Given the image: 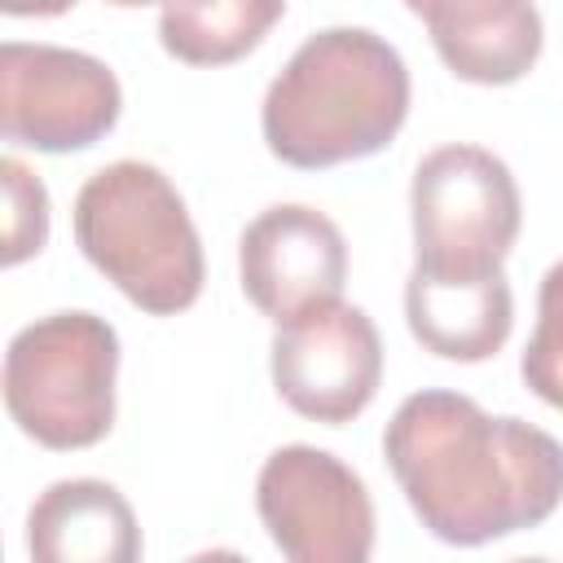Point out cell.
I'll use <instances>...</instances> for the list:
<instances>
[{
    "mask_svg": "<svg viewBox=\"0 0 563 563\" xmlns=\"http://www.w3.org/2000/svg\"><path fill=\"white\" fill-rule=\"evenodd\" d=\"M405 321L413 339L440 361L475 365L506 347L515 325V295L501 268L435 273L413 264L405 282Z\"/></svg>",
    "mask_w": 563,
    "mask_h": 563,
    "instance_id": "obj_10",
    "label": "cell"
},
{
    "mask_svg": "<svg viewBox=\"0 0 563 563\" xmlns=\"http://www.w3.org/2000/svg\"><path fill=\"white\" fill-rule=\"evenodd\" d=\"M79 0H0V9L13 18H53V13H66Z\"/></svg>",
    "mask_w": 563,
    "mask_h": 563,
    "instance_id": "obj_16",
    "label": "cell"
},
{
    "mask_svg": "<svg viewBox=\"0 0 563 563\" xmlns=\"http://www.w3.org/2000/svg\"><path fill=\"white\" fill-rule=\"evenodd\" d=\"M35 563H136L141 528L128 497L106 479H57L26 515Z\"/></svg>",
    "mask_w": 563,
    "mask_h": 563,
    "instance_id": "obj_12",
    "label": "cell"
},
{
    "mask_svg": "<svg viewBox=\"0 0 563 563\" xmlns=\"http://www.w3.org/2000/svg\"><path fill=\"white\" fill-rule=\"evenodd\" d=\"M0 176H4V207H9L4 211V264H22L48 242V189L18 158H0Z\"/></svg>",
    "mask_w": 563,
    "mask_h": 563,
    "instance_id": "obj_15",
    "label": "cell"
},
{
    "mask_svg": "<svg viewBox=\"0 0 563 563\" xmlns=\"http://www.w3.org/2000/svg\"><path fill=\"white\" fill-rule=\"evenodd\" d=\"M123 110L119 79L79 48L22 44L0 48V132L13 145L70 154L97 145Z\"/></svg>",
    "mask_w": 563,
    "mask_h": 563,
    "instance_id": "obj_7",
    "label": "cell"
},
{
    "mask_svg": "<svg viewBox=\"0 0 563 563\" xmlns=\"http://www.w3.org/2000/svg\"><path fill=\"white\" fill-rule=\"evenodd\" d=\"M431 31L440 62L466 84H515L541 57L545 31L532 0H405Z\"/></svg>",
    "mask_w": 563,
    "mask_h": 563,
    "instance_id": "obj_11",
    "label": "cell"
},
{
    "mask_svg": "<svg viewBox=\"0 0 563 563\" xmlns=\"http://www.w3.org/2000/svg\"><path fill=\"white\" fill-rule=\"evenodd\" d=\"M75 242L141 312L172 317L202 295V242L180 189L141 158L92 172L75 194Z\"/></svg>",
    "mask_w": 563,
    "mask_h": 563,
    "instance_id": "obj_3",
    "label": "cell"
},
{
    "mask_svg": "<svg viewBox=\"0 0 563 563\" xmlns=\"http://www.w3.org/2000/svg\"><path fill=\"white\" fill-rule=\"evenodd\" d=\"M255 510L290 563H365L374 550L369 488L330 449H273L255 479Z\"/></svg>",
    "mask_w": 563,
    "mask_h": 563,
    "instance_id": "obj_6",
    "label": "cell"
},
{
    "mask_svg": "<svg viewBox=\"0 0 563 563\" xmlns=\"http://www.w3.org/2000/svg\"><path fill=\"white\" fill-rule=\"evenodd\" d=\"M238 273L246 299L268 321L286 325L343 295L347 242L325 211L303 202H277L242 229Z\"/></svg>",
    "mask_w": 563,
    "mask_h": 563,
    "instance_id": "obj_9",
    "label": "cell"
},
{
    "mask_svg": "<svg viewBox=\"0 0 563 563\" xmlns=\"http://www.w3.org/2000/svg\"><path fill=\"white\" fill-rule=\"evenodd\" d=\"M114 9H141V4H172V0H106Z\"/></svg>",
    "mask_w": 563,
    "mask_h": 563,
    "instance_id": "obj_17",
    "label": "cell"
},
{
    "mask_svg": "<svg viewBox=\"0 0 563 563\" xmlns=\"http://www.w3.org/2000/svg\"><path fill=\"white\" fill-rule=\"evenodd\" d=\"M387 466L435 541L488 545L545 523L563 501V444L471 396L427 387L383 431Z\"/></svg>",
    "mask_w": 563,
    "mask_h": 563,
    "instance_id": "obj_1",
    "label": "cell"
},
{
    "mask_svg": "<svg viewBox=\"0 0 563 563\" xmlns=\"http://www.w3.org/2000/svg\"><path fill=\"white\" fill-rule=\"evenodd\" d=\"M409 211L418 246L413 264L435 273L501 268L523 220L510 167L484 145L431 150L413 172Z\"/></svg>",
    "mask_w": 563,
    "mask_h": 563,
    "instance_id": "obj_5",
    "label": "cell"
},
{
    "mask_svg": "<svg viewBox=\"0 0 563 563\" xmlns=\"http://www.w3.org/2000/svg\"><path fill=\"white\" fill-rule=\"evenodd\" d=\"M519 374L528 391L554 409H563V260L545 268L537 290V325L519 356Z\"/></svg>",
    "mask_w": 563,
    "mask_h": 563,
    "instance_id": "obj_14",
    "label": "cell"
},
{
    "mask_svg": "<svg viewBox=\"0 0 563 563\" xmlns=\"http://www.w3.org/2000/svg\"><path fill=\"white\" fill-rule=\"evenodd\" d=\"M119 334L106 317L70 308L22 325L4 352V409L44 449H88L114 427Z\"/></svg>",
    "mask_w": 563,
    "mask_h": 563,
    "instance_id": "obj_4",
    "label": "cell"
},
{
    "mask_svg": "<svg viewBox=\"0 0 563 563\" xmlns=\"http://www.w3.org/2000/svg\"><path fill=\"white\" fill-rule=\"evenodd\" d=\"M268 352L277 396L325 427L352 422L383 383V339L369 312L343 299L277 325Z\"/></svg>",
    "mask_w": 563,
    "mask_h": 563,
    "instance_id": "obj_8",
    "label": "cell"
},
{
    "mask_svg": "<svg viewBox=\"0 0 563 563\" xmlns=\"http://www.w3.org/2000/svg\"><path fill=\"white\" fill-rule=\"evenodd\" d=\"M286 0H172L158 13L163 48L185 66H229L260 48Z\"/></svg>",
    "mask_w": 563,
    "mask_h": 563,
    "instance_id": "obj_13",
    "label": "cell"
},
{
    "mask_svg": "<svg viewBox=\"0 0 563 563\" xmlns=\"http://www.w3.org/2000/svg\"><path fill=\"white\" fill-rule=\"evenodd\" d=\"M405 114V57L365 26H325L308 35L268 84L260 128L282 163L321 172L378 154Z\"/></svg>",
    "mask_w": 563,
    "mask_h": 563,
    "instance_id": "obj_2",
    "label": "cell"
}]
</instances>
